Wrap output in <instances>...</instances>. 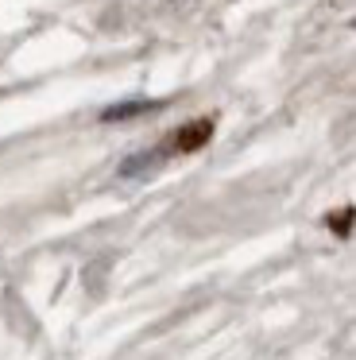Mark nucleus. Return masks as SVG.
Segmentation results:
<instances>
[{
	"label": "nucleus",
	"mask_w": 356,
	"mask_h": 360,
	"mask_svg": "<svg viewBox=\"0 0 356 360\" xmlns=\"http://www.w3.org/2000/svg\"><path fill=\"white\" fill-rule=\"evenodd\" d=\"M209 132H213V124H209V120H198L193 128H182V132H178L174 148H182V151H190V148H201V143L209 140Z\"/></svg>",
	"instance_id": "obj_1"
},
{
	"label": "nucleus",
	"mask_w": 356,
	"mask_h": 360,
	"mask_svg": "<svg viewBox=\"0 0 356 360\" xmlns=\"http://www.w3.org/2000/svg\"><path fill=\"white\" fill-rule=\"evenodd\" d=\"M155 109V101H124V105H113L105 109V120H124V117H139V112Z\"/></svg>",
	"instance_id": "obj_2"
},
{
	"label": "nucleus",
	"mask_w": 356,
	"mask_h": 360,
	"mask_svg": "<svg viewBox=\"0 0 356 360\" xmlns=\"http://www.w3.org/2000/svg\"><path fill=\"white\" fill-rule=\"evenodd\" d=\"M352 27H356V20H352Z\"/></svg>",
	"instance_id": "obj_3"
}]
</instances>
